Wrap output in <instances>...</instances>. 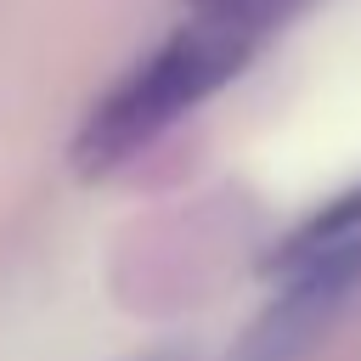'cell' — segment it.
I'll use <instances>...</instances> for the list:
<instances>
[{"label": "cell", "instance_id": "cell-1", "mask_svg": "<svg viewBox=\"0 0 361 361\" xmlns=\"http://www.w3.org/2000/svg\"><path fill=\"white\" fill-rule=\"evenodd\" d=\"M254 56H259V45L248 34L203 23V17H180L85 113V124L73 135V169L79 175H107V169L130 164L169 124H180L192 107H203L214 90H226Z\"/></svg>", "mask_w": 361, "mask_h": 361}, {"label": "cell", "instance_id": "cell-4", "mask_svg": "<svg viewBox=\"0 0 361 361\" xmlns=\"http://www.w3.org/2000/svg\"><path fill=\"white\" fill-rule=\"evenodd\" d=\"M147 361H180V355H147Z\"/></svg>", "mask_w": 361, "mask_h": 361}, {"label": "cell", "instance_id": "cell-3", "mask_svg": "<svg viewBox=\"0 0 361 361\" xmlns=\"http://www.w3.org/2000/svg\"><path fill=\"white\" fill-rule=\"evenodd\" d=\"M299 6L305 0H180V17H203V23L237 28L254 45H265L288 17H299Z\"/></svg>", "mask_w": 361, "mask_h": 361}, {"label": "cell", "instance_id": "cell-2", "mask_svg": "<svg viewBox=\"0 0 361 361\" xmlns=\"http://www.w3.org/2000/svg\"><path fill=\"white\" fill-rule=\"evenodd\" d=\"M259 276L276 293V322H305L310 310L344 299V288L361 276V180L299 214L259 254Z\"/></svg>", "mask_w": 361, "mask_h": 361}]
</instances>
